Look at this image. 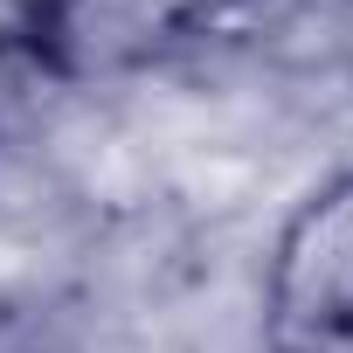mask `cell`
<instances>
[{"mask_svg": "<svg viewBox=\"0 0 353 353\" xmlns=\"http://www.w3.org/2000/svg\"><path fill=\"white\" fill-rule=\"evenodd\" d=\"M256 325L263 353H353V159L312 181L277 222Z\"/></svg>", "mask_w": 353, "mask_h": 353, "instance_id": "cell-1", "label": "cell"}]
</instances>
